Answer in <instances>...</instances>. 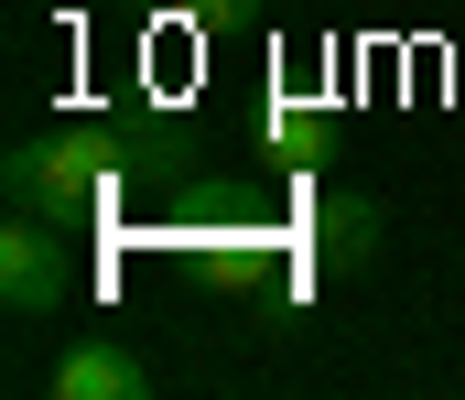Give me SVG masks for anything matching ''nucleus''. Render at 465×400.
<instances>
[{"label":"nucleus","mask_w":465,"mask_h":400,"mask_svg":"<svg viewBox=\"0 0 465 400\" xmlns=\"http://www.w3.org/2000/svg\"><path fill=\"white\" fill-rule=\"evenodd\" d=\"M0 184H11V206H33V217H54V228H87V217L109 206V184H119V151H109V131H87V120H54V131H22L0 151Z\"/></svg>","instance_id":"nucleus-1"},{"label":"nucleus","mask_w":465,"mask_h":400,"mask_svg":"<svg viewBox=\"0 0 465 400\" xmlns=\"http://www.w3.org/2000/svg\"><path fill=\"white\" fill-rule=\"evenodd\" d=\"M76 228H54V217H33V206H11V228H0V314H22V325H44V314H65L76 303V249H65Z\"/></svg>","instance_id":"nucleus-2"},{"label":"nucleus","mask_w":465,"mask_h":400,"mask_svg":"<svg viewBox=\"0 0 465 400\" xmlns=\"http://www.w3.org/2000/svg\"><path fill=\"white\" fill-rule=\"evenodd\" d=\"M54 400H152V357H130L119 336H76L54 368H44Z\"/></svg>","instance_id":"nucleus-3"},{"label":"nucleus","mask_w":465,"mask_h":400,"mask_svg":"<svg viewBox=\"0 0 465 400\" xmlns=\"http://www.w3.org/2000/svg\"><path fill=\"white\" fill-rule=\"evenodd\" d=\"M379 239H390L379 195H325V206H314V260H325V270H368Z\"/></svg>","instance_id":"nucleus-4"},{"label":"nucleus","mask_w":465,"mask_h":400,"mask_svg":"<svg viewBox=\"0 0 465 400\" xmlns=\"http://www.w3.org/2000/svg\"><path fill=\"white\" fill-rule=\"evenodd\" d=\"M260 11H271V0H184L195 33H260Z\"/></svg>","instance_id":"nucleus-5"}]
</instances>
